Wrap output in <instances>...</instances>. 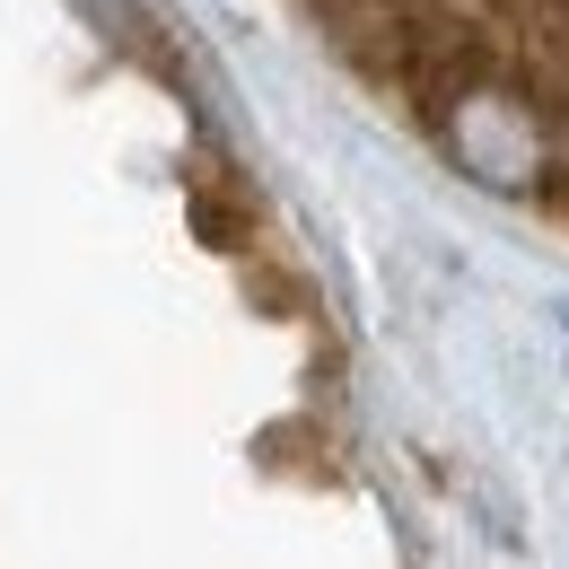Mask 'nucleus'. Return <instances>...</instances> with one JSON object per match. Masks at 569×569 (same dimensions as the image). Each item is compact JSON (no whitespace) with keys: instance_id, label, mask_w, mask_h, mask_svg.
Masks as SVG:
<instances>
[{"instance_id":"f257e3e1","label":"nucleus","mask_w":569,"mask_h":569,"mask_svg":"<svg viewBox=\"0 0 569 569\" xmlns=\"http://www.w3.org/2000/svg\"><path fill=\"white\" fill-rule=\"evenodd\" d=\"M456 9H482V18H508V27H517V18H535V9H552V0H456Z\"/></svg>"}]
</instances>
